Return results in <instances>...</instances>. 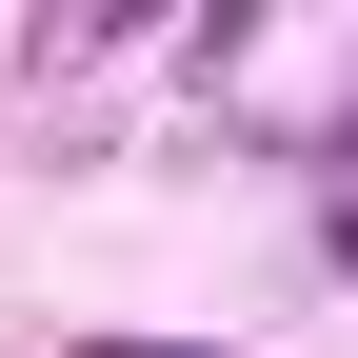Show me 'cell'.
Listing matches in <instances>:
<instances>
[{
    "label": "cell",
    "mask_w": 358,
    "mask_h": 358,
    "mask_svg": "<svg viewBox=\"0 0 358 358\" xmlns=\"http://www.w3.org/2000/svg\"><path fill=\"white\" fill-rule=\"evenodd\" d=\"M100 358H219V338H100Z\"/></svg>",
    "instance_id": "1"
}]
</instances>
